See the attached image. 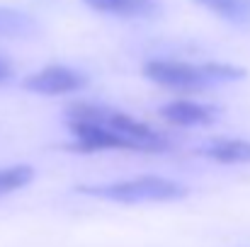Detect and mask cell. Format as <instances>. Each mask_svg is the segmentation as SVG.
Returning a JSON list of instances; mask_svg holds the SVG:
<instances>
[{
  "label": "cell",
  "mask_w": 250,
  "mask_h": 247,
  "mask_svg": "<svg viewBox=\"0 0 250 247\" xmlns=\"http://www.w3.org/2000/svg\"><path fill=\"white\" fill-rule=\"evenodd\" d=\"M144 78L151 82L175 90V92H199L211 87L209 76L204 73L202 63H185V61H172V58H151L141 66Z\"/></svg>",
  "instance_id": "cell-3"
},
{
  "label": "cell",
  "mask_w": 250,
  "mask_h": 247,
  "mask_svg": "<svg viewBox=\"0 0 250 247\" xmlns=\"http://www.w3.org/2000/svg\"><path fill=\"white\" fill-rule=\"evenodd\" d=\"M85 5L102 15L117 17H158L161 2L158 0H83Z\"/></svg>",
  "instance_id": "cell-7"
},
{
  "label": "cell",
  "mask_w": 250,
  "mask_h": 247,
  "mask_svg": "<svg viewBox=\"0 0 250 247\" xmlns=\"http://www.w3.org/2000/svg\"><path fill=\"white\" fill-rule=\"evenodd\" d=\"M34 179V167L29 165H12V167H0V199L27 187Z\"/></svg>",
  "instance_id": "cell-11"
},
{
  "label": "cell",
  "mask_w": 250,
  "mask_h": 247,
  "mask_svg": "<svg viewBox=\"0 0 250 247\" xmlns=\"http://www.w3.org/2000/svg\"><path fill=\"white\" fill-rule=\"evenodd\" d=\"M204 158L221 165H250V141L243 138H219L199 151Z\"/></svg>",
  "instance_id": "cell-9"
},
{
  "label": "cell",
  "mask_w": 250,
  "mask_h": 247,
  "mask_svg": "<svg viewBox=\"0 0 250 247\" xmlns=\"http://www.w3.org/2000/svg\"><path fill=\"white\" fill-rule=\"evenodd\" d=\"M87 196L114 201V204H163V201H177L187 196V187H182L175 179L158 177V174H144L134 179H119L109 184H90L78 187Z\"/></svg>",
  "instance_id": "cell-1"
},
{
  "label": "cell",
  "mask_w": 250,
  "mask_h": 247,
  "mask_svg": "<svg viewBox=\"0 0 250 247\" xmlns=\"http://www.w3.org/2000/svg\"><path fill=\"white\" fill-rule=\"evenodd\" d=\"M66 121L73 124V121H90V124H102V126H109L129 138H134L146 153H163L170 148V141H167L163 133H158L156 129L146 126L144 121L119 112V109H109V107H100V104H90V102H73L66 107Z\"/></svg>",
  "instance_id": "cell-2"
},
{
  "label": "cell",
  "mask_w": 250,
  "mask_h": 247,
  "mask_svg": "<svg viewBox=\"0 0 250 247\" xmlns=\"http://www.w3.org/2000/svg\"><path fill=\"white\" fill-rule=\"evenodd\" d=\"M73 133V143L68 148L81 151V153H97V151H129V153H146L134 138L102 126V124H90V121H73L68 124Z\"/></svg>",
  "instance_id": "cell-4"
},
{
  "label": "cell",
  "mask_w": 250,
  "mask_h": 247,
  "mask_svg": "<svg viewBox=\"0 0 250 247\" xmlns=\"http://www.w3.org/2000/svg\"><path fill=\"white\" fill-rule=\"evenodd\" d=\"M192 2L233 27L250 29V0H192Z\"/></svg>",
  "instance_id": "cell-10"
},
{
  "label": "cell",
  "mask_w": 250,
  "mask_h": 247,
  "mask_svg": "<svg viewBox=\"0 0 250 247\" xmlns=\"http://www.w3.org/2000/svg\"><path fill=\"white\" fill-rule=\"evenodd\" d=\"M12 73H15L12 63H10V61H7V58H5V56L0 54V85L10 80V78H12Z\"/></svg>",
  "instance_id": "cell-13"
},
{
  "label": "cell",
  "mask_w": 250,
  "mask_h": 247,
  "mask_svg": "<svg viewBox=\"0 0 250 247\" xmlns=\"http://www.w3.org/2000/svg\"><path fill=\"white\" fill-rule=\"evenodd\" d=\"M158 114L172 126H207L216 119V107L194 99H172L158 109Z\"/></svg>",
  "instance_id": "cell-6"
},
{
  "label": "cell",
  "mask_w": 250,
  "mask_h": 247,
  "mask_svg": "<svg viewBox=\"0 0 250 247\" xmlns=\"http://www.w3.org/2000/svg\"><path fill=\"white\" fill-rule=\"evenodd\" d=\"M204 66V73L209 76L211 85H219V82H236L243 80L248 73L238 66H231V63H216V61H209V63H202Z\"/></svg>",
  "instance_id": "cell-12"
},
{
  "label": "cell",
  "mask_w": 250,
  "mask_h": 247,
  "mask_svg": "<svg viewBox=\"0 0 250 247\" xmlns=\"http://www.w3.org/2000/svg\"><path fill=\"white\" fill-rule=\"evenodd\" d=\"M39 32L42 27L29 12L0 5V37L2 39H32Z\"/></svg>",
  "instance_id": "cell-8"
},
{
  "label": "cell",
  "mask_w": 250,
  "mask_h": 247,
  "mask_svg": "<svg viewBox=\"0 0 250 247\" xmlns=\"http://www.w3.org/2000/svg\"><path fill=\"white\" fill-rule=\"evenodd\" d=\"M22 87L37 95H73L87 87V78L68 66H46L22 80Z\"/></svg>",
  "instance_id": "cell-5"
}]
</instances>
